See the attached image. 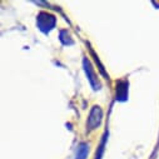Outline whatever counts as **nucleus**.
I'll return each instance as SVG.
<instances>
[{
	"label": "nucleus",
	"instance_id": "f257e3e1",
	"mask_svg": "<svg viewBox=\"0 0 159 159\" xmlns=\"http://www.w3.org/2000/svg\"><path fill=\"white\" fill-rule=\"evenodd\" d=\"M87 152H88V148L85 145H82L80 148L78 149V158L76 159H85Z\"/></svg>",
	"mask_w": 159,
	"mask_h": 159
}]
</instances>
